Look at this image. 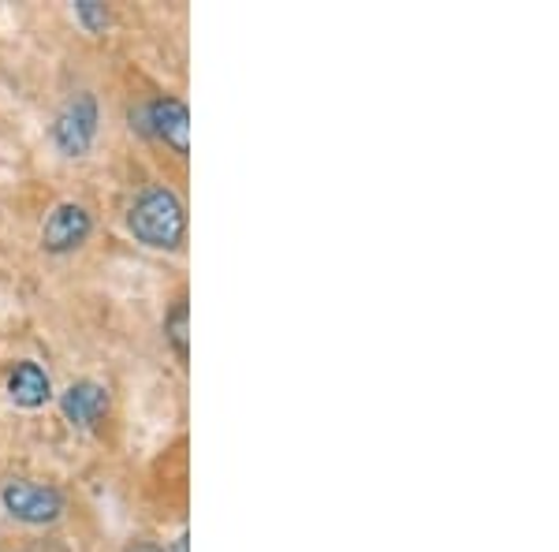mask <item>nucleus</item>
<instances>
[{
    "label": "nucleus",
    "instance_id": "6",
    "mask_svg": "<svg viewBox=\"0 0 559 552\" xmlns=\"http://www.w3.org/2000/svg\"><path fill=\"white\" fill-rule=\"evenodd\" d=\"M108 407H112V396L97 381H75L60 396V411H64V419L71 425H79V430H94L97 422H105Z\"/></svg>",
    "mask_w": 559,
    "mask_h": 552
},
{
    "label": "nucleus",
    "instance_id": "9",
    "mask_svg": "<svg viewBox=\"0 0 559 552\" xmlns=\"http://www.w3.org/2000/svg\"><path fill=\"white\" fill-rule=\"evenodd\" d=\"M71 12H75V20L86 34H105V26H108V8L105 4H97V0H75Z\"/></svg>",
    "mask_w": 559,
    "mask_h": 552
},
{
    "label": "nucleus",
    "instance_id": "10",
    "mask_svg": "<svg viewBox=\"0 0 559 552\" xmlns=\"http://www.w3.org/2000/svg\"><path fill=\"white\" fill-rule=\"evenodd\" d=\"M131 552H165V549H157V545H150V541H139Z\"/></svg>",
    "mask_w": 559,
    "mask_h": 552
},
{
    "label": "nucleus",
    "instance_id": "3",
    "mask_svg": "<svg viewBox=\"0 0 559 552\" xmlns=\"http://www.w3.org/2000/svg\"><path fill=\"white\" fill-rule=\"evenodd\" d=\"M0 504L12 515L15 522H26V527H49L64 515V496L52 485H38L26 482V478H15V482H4L0 489Z\"/></svg>",
    "mask_w": 559,
    "mask_h": 552
},
{
    "label": "nucleus",
    "instance_id": "2",
    "mask_svg": "<svg viewBox=\"0 0 559 552\" xmlns=\"http://www.w3.org/2000/svg\"><path fill=\"white\" fill-rule=\"evenodd\" d=\"M97 120H102V113H97L94 94L83 90V94L68 97L64 108L57 113V120H52V142H57V150L64 157H86L97 139Z\"/></svg>",
    "mask_w": 559,
    "mask_h": 552
},
{
    "label": "nucleus",
    "instance_id": "4",
    "mask_svg": "<svg viewBox=\"0 0 559 552\" xmlns=\"http://www.w3.org/2000/svg\"><path fill=\"white\" fill-rule=\"evenodd\" d=\"M90 232H94V221H90L86 205L60 202L41 224V247L49 255H71V250H79L90 239Z\"/></svg>",
    "mask_w": 559,
    "mask_h": 552
},
{
    "label": "nucleus",
    "instance_id": "5",
    "mask_svg": "<svg viewBox=\"0 0 559 552\" xmlns=\"http://www.w3.org/2000/svg\"><path fill=\"white\" fill-rule=\"evenodd\" d=\"M146 120H150V134L160 139L165 146H173L179 157L191 153V113L179 97H153L146 105Z\"/></svg>",
    "mask_w": 559,
    "mask_h": 552
},
{
    "label": "nucleus",
    "instance_id": "1",
    "mask_svg": "<svg viewBox=\"0 0 559 552\" xmlns=\"http://www.w3.org/2000/svg\"><path fill=\"white\" fill-rule=\"evenodd\" d=\"M128 228L150 250H179L187 239V210L173 187L153 184L131 202Z\"/></svg>",
    "mask_w": 559,
    "mask_h": 552
},
{
    "label": "nucleus",
    "instance_id": "8",
    "mask_svg": "<svg viewBox=\"0 0 559 552\" xmlns=\"http://www.w3.org/2000/svg\"><path fill=\"white\" fill-rule=\"evenodd\" d=\"M165 340L173 343L176 359H191V310H187V298H176L173 314L165 318Z\"/></svg>",
    "mask_w": 559,
    "mask_h": 552
},
{
    "label": "nucleus",
    "instance_id": "7",
    "mask_svg": "<svg viewBox=\"0 0 559 552\" xmlns=\"http://www.w3.org/2000/svg\"><path fill=\"white\" fill-rule=\"evenodd\" d=\"M8 396H12V403L23 407V411H38V407L49 403L52 381L38 362L23 359V362H15L12 374H8Z\"/></svg>",
    "mask_w": 559,
    "mask_h": 552
}]
</instances>
